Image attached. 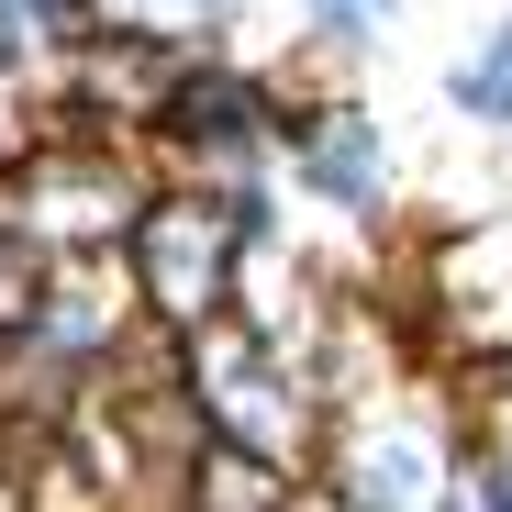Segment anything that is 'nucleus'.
Segmentation results:
<instances>
[{"mask_svg":"<svg viewBox=\"0 0 512 512\" xmlns=\"http://www.w3.org/2000/svg\"><path fill=\"white\" fill-rule=\"evenodd\" d=\"M156 167L123 134H0V223L34 256H123Z\"/></svg>","mask_w":512,"mask_h":512,"instance_id":"nucleus-1","label":"nucleus"},{"mask_svg":"<svg viewBox=\"0 0 512 512\" xmlns=\"http://www.w3.org/2000/svg\"><path fill=\"white\" fill-rule=\"evenodd\" d=\"M179 379H190V412H201V435H212V446L268 457V468H290V479H312V468H323L334 412H323L312 368H301V357H279L268 334H245L234 312H212V323H190V334H179Z\"/></svg>","mask_w":512,"mask_h":512,"instance_id":"nucleus-2","label":"nucleus"},{"mask_svg":"<svg viewBox=\"0 0 512 512\" xmlns=\"http://www.w3.org/2000/svg\"><path fill=\"white\" fill-rule=\"evenodd\" d=\"M312 490L346 501V512H457V412H446V390H379L357 412H334Z\"/></svg>","mask_w":512,"mask_h":512,"instance_id":"nucleus-3","label":"nucleus"},{"mask_svg":"<svg viewBox=\"0 0 512 512\" xmlns=\"http://www.w3.org/2000/svg\"><path fill=\"white\" fill-rule=\"evenodd\" d=\"M234 268H245V234L212 190H156L123 234V279H134V312L190 334L212 312H234Z\"/></svg>","mask_w":512,"mask_h":512,"instance_id":"nucleus-4","label":"nucleus"},{"mask_svg":"<svg viewBox=\"0 0 512 512\" xmlns=\"http://www.w3.org/2000/svg\"><path fill=\"white\" fill-rule=\"evenodd\" d=\"M134 279H123V256H45L34 268V301H23V346L67 357L78 379H90L123 334H134Z\"/></svg>","mask_w":512,"mask_h":512,"instance_id":"nucleus-5","label":"nucleus"},{"mask_svg":"<svg viewBox=\"0 0 512 512\" xmlns=\"http://www.w3.org/2000/svg\"><path fill=\"white\" fill-rule=\"evenodd\" d=\"M279 156H290L301 201L346 212V223H379V201H390V134H379V112H368L357 90H346V101H323V112H301Z\"/></svg>","mask_w":512,"mask_h":512,"instance_id":"nucleus-6","label":"nucleus"},{"mask_svg":"<svg viewBox=\"0 0 512 512\" xmlns=\"http://www.w3.org/2000/svg\"><path fill=\"white\" fill-rule=\"evenodd\" d=\"M446 112H457V123H479V134H512V12L479 34V56H468V67H446Z\"/></svg>","mask_w":512,"mask_h":512,"instance_id":"nucleus-7","label":"nucleus"},{"mask_svg":"<svg viewBox=\"0 0 512 512\" xmlns=\"http://www.w3.org/2000/svg\"><path fill=\"white\" fill-rule=\"evenodd\" d=\"M34 268H45V256L12 234V223H0V334H23V301H34Z\"/></svg>","mask_w":512,"mask_h":512,"instance_id":"nucleus-8","label":"nucleus"},{"mask_svg":"<svg viewBox=\"0 0 512 512\" xmlns=\"http://www.w3.org/2000/svg\"><path fill=\"white\" fill-rule=\"evenodd\" d=\"M12 12L45 34V45H67V34H90V23H78V0H12Z\"/></svg>","mask_w":512,"mask_h":512,"instance_id":"nucleus-9","label":"nucleus"},{"mask_svg":"<svg viewBox=\"0 0 512 512\" xmlns=\"http://www.w3.org/2000/svg\"><path fill=\"white\" fill-rule=\"evenodd\" d=\"M468 501L479 512H512V468H468Z\"/></svg>","mask_w":512,"mask_h":512,"instance_id":"nucleus-10","label":"nucleus"}]
</instances>
